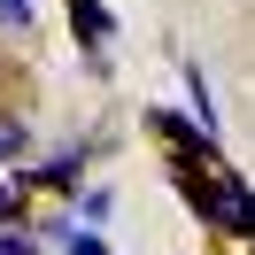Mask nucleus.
<instances>
[{"label":"nucleus","mask_w":255,"mask_h":255,"mask_svg":"<svg viewBox=\"0 0 255 255\" xmlns=\"http://www.w3.org/2000/svg\"><path fill=\"white\" fill-rule=\"evenodd\" d=\"M78 170H85L78 155H54V162H39V170H31V186H78Z\"/></svg>","instance_id":"obj_1"},{"label":"nucleus","mask_w":255,"mask_h":255,"mask_svg":"<svg viewBox=\"0 0 255 255\" xmlns=\"http://www.w3.org/2000/svg\"><path fill=\"white\" fill-rule=\"evenodd\" d=\"M0 31H31V0H0Z\"/></svg>","instance_id":"obj_2"},{"label":"nucleus","mask_w":255,"mask_h":255,"mask_svg":"<svg viewBox=\"0 0 255 255\" xmlns=\"http://www.w3.org/2000/svg\"><path fill=\"white\" fill-rule=\"evenodd\" d=\"M70 255H116V248H101L93 232H70Z\"/></svg>","instance_id":"obj_3"},{"label":"nucleus","mask_w":255,"mask_h":255,"mask_svg":"<svg viewBox=\"0 0 255 255\" xmlns=\"http://www.w3.org/2000/svg\"><path fill=\"white\" fill-rule=\"evenodd\" d=\"M0 217H23V186H0Z\"/></svg>","instance_id":"obj_4"},{"label":"nucleus","mask_w":255,"mask_h":255,"mask_svg":"<svg viewBox=\"0 0 255 255\" xmlns=\"http://www.w3.org/2000/svg\"><path fill=\"white\" fill-rule=\"evenodd\" d=\"M0 255H39V240H31V232H23V240L8 232V240H0Z\"/></svg>","instance_id":"obj_5"},{"label":"nucleus","mask_w":255,"mask_h":255,"mask_svg":"<svg viewBox=\"0 0 255 255\" xmlns=\"http://www.w3.org/2000/svg\"><path fill=\"white\" fill-rule=\"evenodd\" d=\"M8 155H16V139H8V131H0V162H8Z\"/></svg>","instance_id":"obj_6"}]
</instances>
